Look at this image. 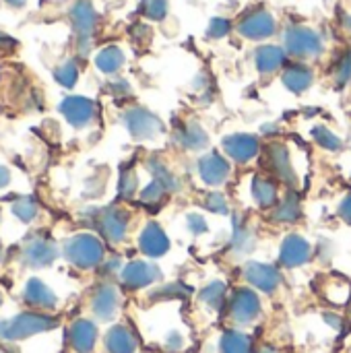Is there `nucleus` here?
<instances>
[{
    "instance_id": "nucleus-4",
    "label": "nucleus",
    "mask_w": 351,
    "mask_h": 353,
    "mask_svg": "<svg viewBox=\"0 0 351 353\" xmlns=\"http://www.w3.org/2000/svg\"><path fill=\"white\" fill-rule=\"evenodd\" d=\"M199 174H201L205 184L217 186V184H221L230 176V165H228V161L221 155L211 153V155H205L199 161Z\"/></svg>"
},
{
    "instance_id": "nucleus-11",
    "label": "nucleus",
    "mask_w": 351,
    "mask_h": 353,
    "mask_svg": "<svg viewBox=\"0 0 351 353\" xmlns=\"http://www.w3.org/2000/svg\"><path fill=\"white\" fill-rule=\"evenodd\" d=\"M159 277H161L159 269L153 265H147V263H132L124 271V281L130 288H145V285L157 281Z\"/></svg>"
},
{
    "instance_id": "nucleus-13",
    "label": "nucleus",
    "mask_w": 351,
    "mask_h": 353,
    "mask_svg": "<svg viewBox=\"0 0 351 353\" xmlns=\"http://www.w3.org/2000/svg\"><path fill=\"white\" fill-rule=\"evenodd\" d=\"M271 163H273V170L279 174L281 180L294 184L296 180V174L292 170V163H290V157H288V151L281 147V145H273L271 147Z\"/></svg>"
},
{
    "instance_id": "nucleus-33",
    "label": "nucleus",
    "mask_w": 351,
    "mask_h": 353,
    "mask_svg": "<svg viewBox=\"0 0 351 353\" xmlns=\"http://www.w3.org/2000/svg\"><path fill=\"white\" fill-rule=\"evenodd\" d=\"M259 353H277V352H275V350H271V347H263Z\"/></svg>"
},
{
    "instance_id": "nucleus-2",
    "label": "nucleus",
    "mask_w": 351,
    "mask_h": 353,
    "mask_svg": "<svg viewBox=\"0 0 351 353\" xmlns=\"http://www.w3.org/2000/svg\"><path fill=\"white\" fill-rule=\"evenodd\" d=\"M288 50L294 56H317L321 52V39L314 31L304 29V27H296L288 33Z\"/></svg>"
},
{
    "instance_id": "nucleus-5",
    "label": "nucleus",
    "mask_w": 351,
    "mask_h": 353,
    "mask_svg": "<svg viewBox=\"0 0 351 353\" xmlns=\"http://www.w3.org/2000/svg\"><path fill=\"white\" fill-rule=\"evenodd\" d=\"M240 31L250 39H263L275 31V21L269 12L257 10L240 23Z\"/></svg>"
},
{
    "instance_id": "nucleus-28",
    "label": "nucleus",
    "mask_w": 351,
    "mask_h": 353,
    "mask_svg": "<svg viewBox=\"0 0 351 353\" xmlns=\"http://www.w3.org/2000/svg\"><path fill=\"white\" fill-rule=\"evenodd\" d=\"M188 225H190V230H192L194 234H201V232L207 230V223L203 221V217H197V215H190V217H188Z\"/></svg>"
},
{
    "instance_id": "nucleus-21",
    "label": "nucleus",
    "mask_w": 351,
    "mask_h": 353,
    "mask_svg": "<svg viewBox=\"0 0 351 353\" xmlns=\"http://www.w3.org/2000/svg\"><path fill=\"white\" fill-rule=\"evenodd\" d=\"M223 296H225V288L223 283H211L209 288H205L201 292V300L205 304H209L211 308H219L221 302H223Z\"/></svg>"
},
{
    "instance_id": "nucleus-17",
    "label": "nucleus",
    "mask_w": 351,
    "mask_h": 353,
    "mask_svg": "<svg viewBox=\"0 0 351 353\" xmlns=\"http://www.w3.org/2000/svg\"><path fill=\"white\" fill-rule=\"evenodd\" d=\"M252 194H254V199H257V203L259 205H273L275 201H277V190H275V186L271 184V182H267L265 178H257L254 182H252Z\"/></svg>"
},
{
    "instance_id": "nucleus-3",
    "label": "nucleus",
    "mask_w": 351,
    "mask_h": 353,
    "mask_svg": "<svg viewBox=\"0 0 351 353\" xmlns=\"http://www.w3.org/2000/svg\"><path fill=\"white\" fill-rule=\"evenodd\" d=\"M128 128L137 139H155L161 132V122L147 110H132L128 114Z\"/></svg>"
},
{
    "instance_id": "nucleus-8",
    "label": "nucleus",
    "mask_w": 351,
    "mask_h": 353,
    "mask_svg": "<svg viewBox=\"0 0 351 353\" xmlns=\"http://www.w3.org/2000/svg\"><path fill=\"white\" fill-rule=\"evenodd\" d=\"M308 259H310V246H308V242L304 238H300L296 234L285 238V242L281 246V263L285 267H290V269L292 267H300Z\"/></svg>"
},
{
    "instance_id": "nucleus-24",
    "label": "nucleus",
    "mask_w": 351,
    "mask_h": 353,
    "mask_svg": "<svg viewBox=\"0 0 351 353\" xmlns=\"http://www.w3.org/2000/svg\"><path fill=\"white\" fill-rule=\"evenodd\" d=\"M97 64H99V68H103L106 72H112V70H116L120 64H122V54L118 52V50H106L101 56H99V60H97Z\"/></svg>"
},
{
    "instance_id": "nucleus-6",
    "label": "nucleus",
    "mask_w": 351,
    "mask_h": 353,
    "mask_svg": "<svg viewBox=\"0 0 351 353\" xmlns=\"http://www.w3.org/2000/svg\"><path fill=\"white\" fill-rule=\"evenodd\" d=\"M223 149L236 161H248L259 153V141L250 134H232L223 141Z\"/></svg>"
},
{
    "instance_id": "nucleus-30",
    "label": "nucleus",
    "mask_w": 351,
    "mask_h": 353,
    "mask_svg": "<svg viewBox=\"0 0 351 353\" xmlns=\"http://www.w3.org/2000/svg\"><path fill=\"white\" fill-rule=\"evenodd\" d=\"M228 29H230V25H228V21H223V19H215L213 25H211V33H213V35L217 33V37L223 35V33H228Z\"/></svg>"
},
{
    "instance_id": "nucleus-14",
    "label": "nucleus",
    "mask_w": 351,
    "mask_h": 353,
    "mask_svg": "<svg viewBox=\"0 0 351 353\" xmlns=\"http://www.w3.org/2000/svg\"><path fill=\"white\" fill-rule=\"evenodd\" d=\"M281 62H283V50H279L275 46L261 48L257 54V64H259L261 72H273L281 66Z\"/></svg>"
},
{
    "instance_id": "nucleus-16",
    "label": "nucleus",
    "mask_w": 351,
    "mask_h": 353,
    "mask_svg": "<svg viewBox=\"0 0 351 353\" xmlns=\"http://www.w3.org/2000/svg\"><path fill=\"white\" fill-rule=\"evenodd\" d=\"M221 350L223 353H250V341L246 335L230 331L221 339Z\"/></svg>"
},
{
    "instance_id": "nucleus-15",
    "label": "nucleus",
    "mask_w": 351,
    "mask_h": 353,
    "mask_svg": "<svg viewBox=\"0 0 351 353\" xmlns=\"http://www.w3.org/2000/svg\"><path fill=\"white\" fill-rule=\"evenodd\" d=\"M283 81H285V85H288L292 91L300 93V91H304V89L310 87V83H312V72H310L308 68H304V66H292V68L285 70Z\"/></svg>"
},
{
    "instance_id": "nucleus-19",
    "label": "nucleus",
    "mask_w": 351,
    "mask_h": 353,
    "mask_svg": "<svg viewBox=\"0 0 351 353\" xmlns=\"http://www.w3.org/2000/svg\"><path fill=\"white\" fill-rule=\"evenodd\" d=\"M182 145L188 149H203L207 145V134L199 124H188L182 130Z\"/></svg>"
},
{
    "instance_id": "nucleus-27",
    "label": "nucleus",
    "mask_w": 351,
    "mask_h": 353,
    "mask_svg": "<svg viewBox=\"0 0 351 353\" xmlns=\"http://www.w3.org/2000/svg\"><path fill=\"white\" fill-rule=\"evenodd\" d=\"M207 207L215 213H225L228 211V205H225V199L217 192H213L209 199H207Z\"/></svg>"
},
{
    "instance_id": "nucleus-22",
    "label": "nucleus",
    "mask_w": 351,
    "mask_h": 353,
    "mask_svg": "<svg viewBox=\"0 0 351 353\" xmlns=\"http://www.w3.org/2000/svg\"><path fill=\"white\" fill-rule=\"evenodd\" d=\"M298 215H300V205H298V201H294V199L283 201V203L277 207V211H275V219L285 221V223L296 221V219H298Z\"/></svg>"
},
{
    "instance_id": "nucleus-29",
    "label": "nucleus",
    "mask_w": 351,
    "mask_h": 353,
    "mask_svg": "<svg viewBox=\"0 0 351 353\" xmlns=\"http://www.w3.org/2000/svg\"><path fill=\"white\" fill-rule=\"evenodd\" d=\"M351 74V58H343V62L339 64V68H337V77H339V81H345L348 77Z\"/></svg>"
},
{
    "instance_id": "nucleus-1",
    "label": "nucleus",
    "mask_w": 351,
    "mask_h": 353,
    "mask_svg": "<svg viewBox=\"0 0 351 353\" xmlns=\"http://www.w3.org/2000/svg\"><path fill=\"white\" fill-rule=\"evenodd\" d=\"M261 312V302L250 290H236L232 298V319L240 325L252 323Z\"/></svg>"
},
{
    "instance_id": "nucleus-18",
    "label": "nucleus",
    "mask_w": 351,
    "mask_h": 353,
    "mask_svg": "<svg viewBox=\"0 0 351 353\" xmlns=\"http://www.w3.org/2000/svg\"><path fill=\"white\" fill-rule=\"evenodd\" d=\"M116 304H118V298H116V292L112 288H103L97 296V302H95V310L99 316L103 319H110L116 310Z\"/></svg>"
},
{
    "instance_id": "nucleus-9",
    "label": "nucleus",
    "mask_w": 351,
    "mask_h": 353,
    "mask_svg": "<svg viewBox=\"0 0 351 353\" xmlns=\"http://www.w3.org/2000/svg\"><path fill=\"white\" fill-rule=\"evenodd\" d=\"M141 248L149 256H161L170 248V240L157 223H149L141 234Z\"/></svg>"
},
{
    "instance_id": "nucleus-31",
    "label": "nucleus",
    "mask_w": 351,
    "mask_h": 353,
    "mask_svg": "<svg viewBox=\"0 0 351 353\" xmlns=\"http://www.w3.org/2000/svg\"><path fill=\"white\" fill-rule=\"evenodd\" d=\"M166 345H168L172 352H178V350L182 347V337H180L178 333H172V335L166 339Z\"/></svg>"
},
{
    "instance_id": "nucleus-12",
    "label": "nucleus",
    "mask_w": 351,
    "mask_h": 353,
    "mask_svg": "<svg viewBox=\"0 0 351 353\" xmlns=\"http://www.w3.org/2000/svg\"><path fill=\"white\" fill-rule=\"evenodd\" d=\"M108 350L112 353H132L137 350V339L128 329L116 327L108 335Z\"/></svg>"
},
{
    "instance_id": "nucleus-26",
    "label": "nucleus",
    "mask_w": 351,
    "mask_h": 353,
    "mask_svg": "<svg viewBox=\"0 0 351 353\" xmlns=\"http://www.w3.org/2000/svg\"><path fill=\"white\" fill-rule=\"evenodd\" d=\"M166 0H147L145 2V12L153 19H161L166 14Z\"/></svg>"
},
{
    "instance_id": "nucleus-23",
    "label": "nucleus",
    "mask_w": 351,
    "mask_h": 353,
    "mask_svg": "<svg viewBox=\"0 0 351 353\" xmlns=\"http://www.w3.org/2000/svg\"><path fill=\"white\" fill-rule=\"evenodd\" d=\"M103 230H106L108 238H112V240H122L124 230H126V219L114 213V215H110V217L103 221Z\"/></svg>"
},
{
    "instance_id": "nucleus-32",
    "label": "nucleus",
    "mask_w": 351,
    "mask_h": 353,
    "mask_svg": "<svg viewBox=\"0 0 351 353\" xmlns=\"http://www.w3.org/2000/svg\"><path fill=\"white\" fill-rule=\"evenodd\" d=\"M339 213H341V217L348 221V223H351V194L341 203V207H339Z\"/></svg>"
},
{
    "instance_id": "nucleus-20",
    "label": "nucleus",
    "mask_w": 351,
    "mask_h": 353,
    "mask_svg": "<svg viewBox=\"0 0 351 353\" xmlns=\"http://www.w3.org/2000/svg\"><path fill=\"white\" fill-rule=\"evenodd\" d=\"M95 341V329L89 323H79L74 327V347L79 352H89Z\"/></svg>"
},
{
    "instance_id": "nucleus-25",
    "label": "nucleus",
    "mask_w": 351,
    "mask_h": 353,
    "mask_svg": "<svg viewBox=\"0 0 351 353\" xmlns=\"http://www.w3.org/2000/svg\"><path fill=\"white\" fill-rule=\"evenodd\" d=\"M314 139L323 145V147H327V149H339L341 147V141L333 134V132H329L327 128H317L314 130Z\"/></svg>"
},
{
    "instance_id": "nucleus-7",
    "label": "nucleus",
    "mask_w": 351,
    "mask_h": 353,
    "mask_svg": "<svg viewBox=\"0 0 351 353\" xmlns=\"http://www.w3.org/2000/svg\"><path fill=\"white\" fill-rule=\"evenodd\" d=\"M244 273H246V279L263 292H273L281 281L279 271L275 267L261 265V263H250Z\"/></svg>"
},
{
    "instance_id": "nucleus-10",
    "label": "nucleus",
    "mask_w": 351,
    "mask_h": 353,
    "mask_svg": "<svg viewBox=\"0 0 351 353\" xmlns=\"http://www.w3.org/2000/svg\"><path fill=\"white\" fill-rule=\"evenodd\" d=\"M101 246L95 238H79L72 242V261L81 267H91L101 259Z\"/></svg>"
}]
</instances>
